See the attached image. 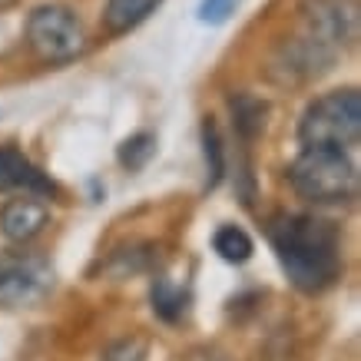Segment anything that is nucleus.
Returning a JSON list of instances; mask_svg holds the SVG:
<instances>
[{"label": "nucleus", "instance_id": "nucleus-4", "mask_svg": "<svg viewBox=\"0 0 361 361\" xmlns=\"http://www.w3.org/2000/svg\"><path fill=\"white\" fill-rule=\"evenodd\" d=\"M27 44L44 63H70L87 50V33L77 13L60 4H47L27 17Z\"/></svg>", "mask_w": 361, "mask_h": 361}, {"label": "nucleus", "instance_id": "nucleus-9", "mask_svg": "<svg viewBox=\"0 0 361 361\" xmlns=\"http://www.w3.org/2000/svg\"><path fill=\"white\" fill-rule=\"evenodd\" d=\"M47 222H50V209L40 202V196H27L23 192V196L4 202V209H0V232L11 242L37 239Z\"/></svg>", "mask_w": 361, "mask_h": 361}, {"label": "nucleus", "instance_id": "nucleus-10", "mask_svg": "<svg viewBox=\"0 0 361 361\" xmlns=\"http://www.w3.org/2000/svg\"><path fill=\"white\" fill-rule=\"evenodd\" d=\"M229 110H232V126H235L242 140H255L265 130V116H269V103L265 99L252 97V93H235L229 99Z\"/></svg>", "mask_w": 361, "mask_h": 361}, {"label": "nucleus", "instance_id": "nucleus-15", "mask_svg": "<svg viewBox=\"0 0 361 361\" xmlns=\"http://www.w3.org/2000/svg\"><path fill=\"white\" fill-rule=\"evenodd\" d=\"M153 156H156V136L153 133H133L130 140H123L120 149H116L120 166L123 169H130V173H140L142 166H149Z\"/></svg>", "mask_w": 361, "mask_h": 361}, {"label": "nucleus", "instance_id": "nucleus-2", "mask_svg": "<svg viewBox=\"0 0 361 361\" xmlns=\"http://www.w3.org/2000/svg\"><path fill=\"white\" fill-rule=\"evenodd\" d=\"M288 179L298 196L315 206H338L358 196V169L348 149L302 146L298 159L288 166Z\"/></svg>", "mask_w": 361, "mask_h": 361}, {"label": "nucleus", "instance_id": "nucleus-1", "mask_svg": "<svg viewBox=\"0 0 361 361\" xmlns=\"http://www.w3.org/2000/svg\"><path fill=\"white\" fill-rule=\"evenodd\" d=\"M269 242L288 282L305 295L325 292L341 275V235L329 219L295 212L275 216L269 222Z\"/></svg>", "mask_w": 361, "mask_h": 361}, {"label": "nucleus", "instance_id": "nucleus-12", "mask_svg": "<svg viewBox=\"0 0 361 361\" xmlns=\"http://www.w3.org/2000/svg\"><path fill=\"white\" fill-rule=\"evenodd\" d=\"M149 302H153V312H156V315L173 325V322H179V318L186 315L189 292H186V288H179L173 279L159 275V279L153 282V288H149Z\"/></svg>", "mask_w": 361, "mask_h": 361}, {"label": "nucleus", "instance_id": "nucleus-11", "mask_svg": "<svg viewBox=\"0 0 361 361\" xmlns=\"http://www.w3.org/2000/svg\"><path fill=\"white\" fill-rule=\"evenodd\" d=\"M159 4H163V0H106L103 23H106L110 33H130L133 27H140Z\"/></svg>", "mask_w": 361, "mask_h": 361}, {"label": "nucleus", "instance_id": "nucleus-8", "mask_svg": "<svg viewBox=\"0 0 361 361\" xmlns=\"http://www.w3.org/2000/svg\"><path fill=\"white\" fill-rule=\"evenodd\" d=\"M0 192H27V196H56V183L13 146H0Z\"/></svg>", "mask_w": 361, "mask_h": 361}, {"label": "nucleus", "instance_id": "nucleus-17", "mask_svg": "<svg viewBox=\"0 0 361 361\" xmlns=\"http://www.w3.org/2000/svg\"><path fill=\"white\" fill-rule=\"evenodd\" d=\"M235 0H202L199 4V20L202 23H226Z\"/></svg>", "mask_w": 361, "mask_h": 361}, {"label": "nucleus", "instance_id": "nucleus-6", "mask_svg": "<svg viewBox=\"0 0 361 361\" xmlns=\"http://www.w3.org/2000/svg\"><path fill=\"white\" fill-rule=\"evenodd\" d=\"M302 20H305L308 37L331 47L335 54L358 40V4L355 0H308Z\"/></svg>", "mask_w": 361, "mask_h": 361}, {"label": "nucleus", "instance_id": "nucleus-14", "mask_svg": "<svg viewBox=\"0 0 361 361\" xmlns=\"http://www.w3.org/2000/svg\"><path fill=\"white\" fill-rule=\"evenodd\" d=\"M202 156H206V189H216L226 176V153L212 120H202Z\"/></svg>", "mask_w": 361, "mask_h": 361}, {"label": "nucleus", "instance_id": "nucleus-16", "mask_svg": "<svg viewBox=\"0 0 361 361\" xmlns=\"http://www.w3.org/2000/svg\"><path fill=\"white\" fill-rule=\"evenodd\" d=\"M142 358H146V345L140 338L116 341V345L103 351V361H142Z\"/></svg>", "mask_w": 361, "mask_h": 361}, {"label": "nucleus", "instance_id": "nucleus-5", "mask_svg": "<svg viewBox=\"0 0 361 361\" xmlns=\"http://www.w3.org/2000/svg\"><path fill=\"white\" fill-rule=\"evenodd\" d=\"M54 288V269L40 255H0V305L27 308Z\"/></svg>", "mask_w": 361, "mask_h": 361}, {"label": "nucleus", "instance_id": "nucleus-13", "mask_svg": "<svg viewBox=\"0 0 361 361\" xmlns=\"http://www.w3.org/2000/svg\"><path fill=\"white\" fill-rule=\"evenodd\" d=\"M212 249L219 252V259H226L229 265H242L252 259L255 245H252L245 229H239V226H222V229L212 235Z\"/></svg>", "mask_w": 361, "mask_h": 361}, {"label": "nucleus", "instance_id": "nucleus-3", "mask_svg": "<svg viewBox=\"0 0 361 361\" xmlns=\"http://www.w3.org/2000/svg\"><path fill=\"white\" fill-rule=\"evenodd\" d=\"M361 136V97L358 90H335L308 103L298 120L302 146H331L351 149Z\"/></svg>", "mask_w": 361, "mask_h": 361}, {"label": "nucleus", "instance_id": "nucleus-7", "mask_svg": "<svg viewBox=\"0 0 361 361\" xmlns=\"http://www.w3.org/2000/svg\"><path fill=\"white\" fill-rule=\"evenodd\" d=\"M331 60H335V50L318 44L315 37L305 33V37H295V40L282 44V50H279L272 63V73L282 83H305L312 77H322L331 66Z\"/></svg>", "mask_w": 361, "mask_h": 361}]
</instances>
